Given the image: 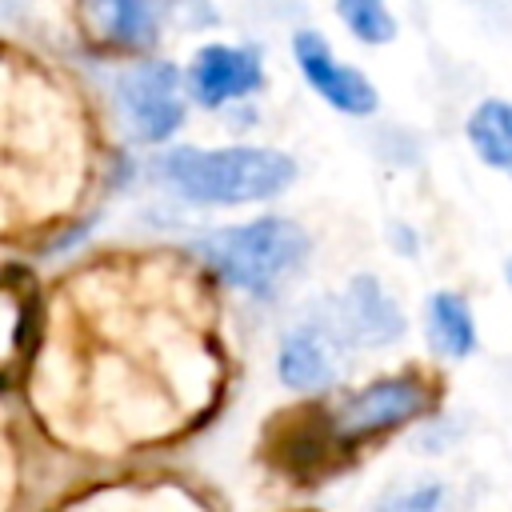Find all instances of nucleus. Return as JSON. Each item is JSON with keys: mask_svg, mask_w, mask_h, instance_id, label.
<instances>
[{"mask_svg": "<svg viewBox=\"0 0 512 512\" xmlns=\"http://www.w3.org/2000/svg\"><path fill=\"white\" fill-rule=\"evenodd\" d=\"M292 56H296L300 76L312 84V92L324 104H332L336 112H348V116L376 112V104H380L376 100V84L364 72H356L352 64L336 60L332 48H328V40L316 28H300L292 36Z\"/></svg>", "mask_w": 512, "mask_h": 512, "instance_id": "423d86ee", "label": "nucleus"}, {"mask_svg": "<svg viewBox=\"0 0 512 512\" xmlns=\"http://www.w3.org/2000/svg\"><path fill=\"white\" fill-rule=\"evenodd\" d=\"M504 272H508V284H512V256H508V268Z\"/></svg>", "mask_w": 512, "mask_h": 512, "instance_id": "4468645a", "label": "nucleus"}, {"mask_svg": "<svg viewBox=\"0 0 512 512\" xmlns=\"http://www.w3.org/2000/svg\"><path fill=\"white\" fill-rule=\"evenodd\" d=\"M156 180H164L176 196L192 204H256L268 196H280L296 180L292 156L276 148H252V144H232V148H172L156 160Z\"/></svg>", "mask_w": 512, "mask_h": 512, "instance_id": "f257e3e1", "label": "nucleus"}, {"mask_svg": "<svg viewBox=\"0 0 512 512\" xmlns=\"http://www.w3.org/2000/svg\"><path fill=\"white\" fill-rule=\"evenodd\" d=\"M464 132H468V144L476 148V156L488 168L512 176V104L508 100H484V104H476Z\"/></svg>", "mask_w": 512, "mask_h": 512, "instance_id": "9b49d317", "label": "nucleus"}, {"mask_svg": "<svg viewBox=\"0 0 512 512\" xmlns=\"http://www.w3.org/2000/svg\"><path fill=\"white\" fill-rule=\"evenodd\" d=\"M428 404H432V392L416 372L384 376V380L344 396V404L332 412V436L344 440V444L384 436V432L416 420Z\"/></svg>", "mask_w": 512, "mask_h": 512, "instance_id": "7ed1b4c3", "label": "nucleus"}, {"mask_svg": "<svg viewBox=\"0 0 512 512\" xmlns=\"http://www.w3.org/2000/svg\"><path fill=\"white\" fill-rule=\"evenodd\" d=\"M336 12L348 24V32L364 44H388L396 36V20L384 8V0H336Z\"/></svg>", "mask_w": 512, "mask_h": 512, "instance_id": "f8f14e48", "label": "nucleus"}, {"mask_svg": "<svg viewBox=\"0 0 512 512\" xmlns=\"http://www.w3.org/2000/svg\"><path fill=\"white\" fill-rule=\"evenodd\" d=\"M180 0H84V20L112 48H152L160 40V24L176 12Z\"/></svg>", "mask_w": 512, "mask_h": 512, "instance_id": "6e6552de", "label": "nucleus"}, {"mask_svg": "<svg viewBox=\"0 0 512 512\" xmlns=\"http://www.w3.org/2000/svg\"><path fill=\"white\" fill-rule=\"evenodd\" d=\"M196 252L232 284L252 296H272L308 256V236L284 216L216 228L196 240Z\"/></svg>", "mask_w": 512, "mask_h": 512, "instance_id": "f03ea898", "label": "nucleus"}, {"mask_svg": "<svg viewBox=\"0 0 512 512\" xmlns=\"http://www.w3.org/2000/svg\"><path fill=\"white\" fill-rule=\"evenodd\" d=\"M116 96L132 136L144 144H164L184 120V80L168 60L132 64L120 76Z\"/></svg>", "mask_w": 512, "mask_h": 512, "instance_id": "20e7f679", "label": "nucleus"}, {"mask_svg": "<svg viewBox=\"0 0 512 512\" xmlns=\"http://www.w3.org/2000/svg\"><path fill=\"white\" fill-rule=\"evenodd\" d=\"M336 332L324 324V316L300 320L284 340H280V356H276V372L288 388L312 392L324 388L336 376Z\"/></svg>", "mask_w": 512, "mask_h": 512, "instance_id": "1a4fd4ad", "label": "nucleus"}, {"mask_svg": "<svg viewBox=\"0 0 512 512\" xmlns=\"http://www.w3.org/2000/svg\"><path fill=\"white\" fill-rule=\"evenodd\" d=\"M260 84H264V64L252 48L240 44H204L188 68V88L204 108H224L232 100H244L260 92Z\"/></svg>", "mask_w": 512, "mask_h": 512, "instance_id": "0eeeda50", "label": "nucleus"}, {"mask_svg": "<svg viewBox=\"0 0 512 512\" xmlns=\"http://www.w3.org/2000/svg\"><path fill=\"white\" fill-rule=\"evenodd\" d=\"M428 344L452 360H460L476 348V320L460 292L444 288V292L428 296Z\"/></svg>", "mask_w": 512, "mask_h": 512, "instance_id": "9d476101", "label": "nucleus"}, {"mask_svg": "<svg viewBox=\"0 0 512 512\" xmlns=\"http://www.w3.org/2000/svg\"><path fill=\"white\" fill-rule=\"evenodd\" d=\"M24 296L16 288H0V356H8L12 348H20L24 336Z\"/></svg>", "mask_w": 512, "mask_h": 512, "instance_id": "ddd939ff", "label": "nucleus"}, {"mask_svg": "<svg viewBox=\"0 0 512 512\" xmlns=\"http://www.w3.org/2000/svg\"><path fill=\"white\" fill-rule=\"evenodd\" d=\"M324 324L336 332L340 344L380 348L404 336V312L380 288L376 276H352L348 288L324 304Z\"/></svg>", "mask_w": 512, "mask_h": 512, "instance_id": "39448f33", "label": "nucleus"}]
</instances>
